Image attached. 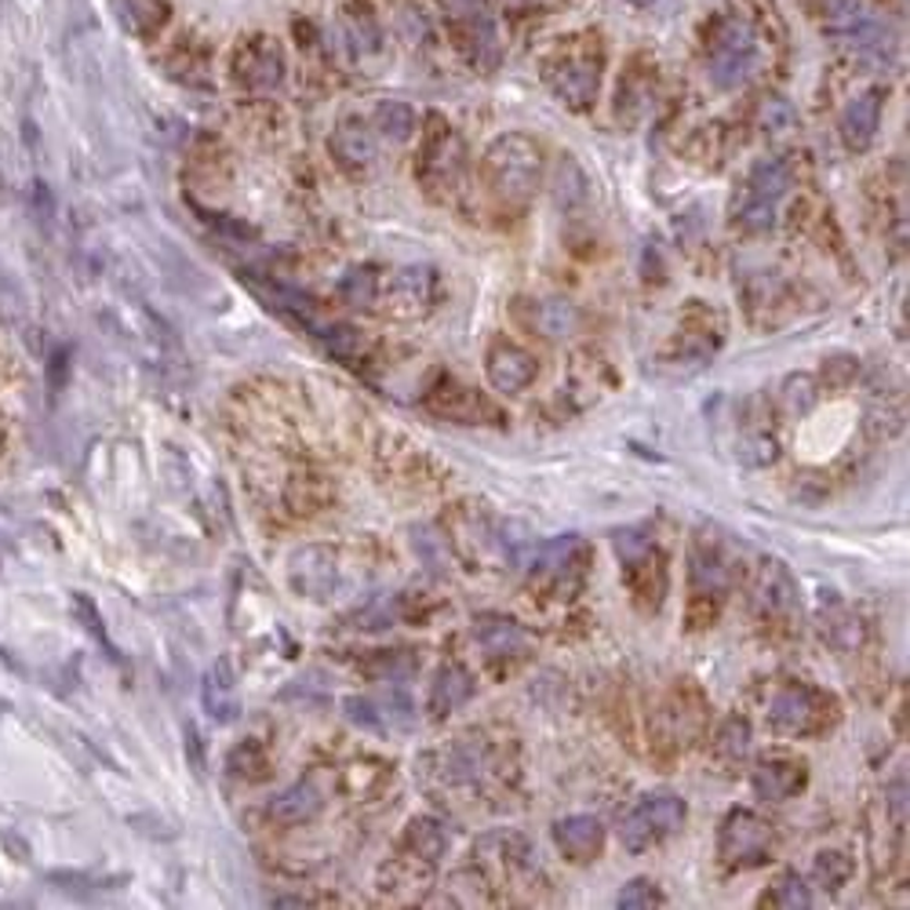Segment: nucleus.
<instances>
[{
  "instance_id": "7",
  "label": "nucleus",
  "mask_w": 910,
  "mask_h": 910,
  "mask_svg": "<svg viewBox=\"0 0 910 910\" xmlns=\"http://www.w3.org/2000/svg\"><path fill=\"white\" fill-rule=\"evenodd\" d=\"M758 66V40L750 34V26L743 23H728L725 29H717L711 59H706V77L717 88H739Z\"/></svg>"
},
{
  "instance_id": "24",
  "label": "nucleus",
  "mask_w": 910,
  "mask_h": 910,
  "mask_svg": "<svg viewBox=\"0 0 910 910\" xmlns=\"http://www.w3.org/2000/svg\"><path fill=\"white\" fill-rule=\"evenodd\" d=\"M790 189V168L779 161V157H761V161L750 168V197L758 200H776Z\"/></svg>"
},
{
  "instance_id": "6",
  "label": "nucleus",
  "mask_w": 910,
  "mask_h": 910,
  "mask_svg": "<svg viewBox=\"0 0 910 910\" xmlns=\"http://www.w3.org/2000/svg\"><path fill=\"white\" fill-rule=\"evenodd\" d=\"M19 365L12 339L0 324V478L12 470L19 441H23V390H19Z\"/></svg>"
},
{
  "instance_id": "19",
  "label": "nucleus",
  "mask_w": 910,
  "mask_h": 910,
  "mask_svg": "<svg viewBox=\"0 0 910 910\" xmlns=\"http://www.w3.org/2000/svg\"><path fill=\"white\" fill-rule=\"evenodd\" d=\"M321 806H324V798H321V790H317V783L299 779L267 801V820L284 823V827H299V823H310L317 812H321Z\"/></svg>"
},
{
  "instance_id": "37",
  "label": "nucleus",
  "mask_w": 910,
  "mask_h": 910,
  "mask_svg": "<svg viewBox=\"0 0 910 910\" xmlns=\"http://www.w3.org/2000/svg\"><path fill=\"white\" fill-rule=\"evenodd\" d=\"M554 197H557L561 208H576L579 200L587 197V175L579 172L576 161H561L557 183H554Z\"/></svg>"
},
{
  "instance_id": "31",
  "label": "nucleus",
  "mask_w": 910,
  "mask_h": 910,
  "mask_svg": "<svg viewBox=\"0 0 910 910\" xmlns=\"http://www.w3.org/2000/svg\"><path fill=\"white\" fill-rule=\"evenodd\" d=\"M313 335L321 339V343L339 357V361H357V357L365 354V339L351 324H321V321H317L313 324Z\"/></svg>"
},
{
  "instance_id": "4",
  "label": "nucleus",
  "mask_w": 910,
  "mask_h": 910,
  "mask_svg": "<svg viewBox=\"0 0 910 910\" xmlns=\"http://www.w3.org/2000/svg\"><path fill=\"white\" fill-rule=\"evenodd\" d=\"M776 845V834L758 812L750 809H733L722 823V834H717V856H722L725 866L733 871H750V866L768 863V852Z\"/></svg>"
},
{
  "instance_id": "8",
  "label": "nucleus",
  "mask_w": 910,
  "mask_h": 910,
  "mask_svg": "<svg viewBox=\"0 0 910 910\" xmlns=\"http://www.w3.org/2000/svg\"><path fill=\"white\" fill-rule=\"evenodd\" d=\"M463 139L455 135L444 121H433V128L427 135V146H422L419 157V179L430 194H444L459 183L463 172Z\"/></svg>"
},
{
  "instance_id": "12",
  "label": "nucleus",
  "mask_w": 910,
  "mask_h": 910,
  "mask_svg": "<svg viewBox=\"0 0 910 910\" xmlns=\"http://www.w3.org/2000/svg\"><path fill=\"white\" fill-rule=\"evenodd\" d=\"M292 583L299 594L313 598V601H328L335 598L339 587V565L335 554L328 546H303L292 554Z\"/></svg>"
},
{
  "instance_id": "26",
  "label": "nucleus",
  "mask_w": 910,
  "mask_h": 910,
  "mask_svg": "<svg viewBox=\"0 0 910 910\" xmlns=\"http://www.w3.org/2000/svg\"><path fill=\"white\" fill-rule=\"evenodd\" d=\"M376 132L390 143H408L416 132V110L408 102L386 99L376 106Z\"/></svg>"
},
{
  "instance_id": "9",
  "label": "nucleus",
  "mask_w": 910,
  "mask_h": 910,
  "mask_svg": "<svg viewBox=\"0 0 910 910\" xmlns=\"http://www.w3.org/2000/svg\"><path fill=\"white\" fill-rule=\"evenodd\" d=\"M237 88L245 91H273L284 81V51L278 40L256 37L234 51V66H230Z\"/></svg>"
},
{
  "instance_id": "20",
  "label": "nucleus",
  "mask_w": 910,
  "mask_h": 910,
  "mask_svg": "<svg viewBox=\"0 0 910 910\" xmlns=\"http://www.w3.org/2000/svg\"><path fill=\"white\" fill-rule=\"evenodd\" d=\"M332 153L339 157V164L351 168V172H365L376 161V139L357 118H343L339 128L332 132Z\"/></svg>"
},
{
  "instance_id": "17",
  "label": "nucleus",
  "mask_w": 910,
  "mask_h": 910,
  "mask_svg": "<svg viewBox=\"0 0 910 910\" xmlns=\"http://www.w3.org/2000/svg\"><path fill=\"white\" fill-rule=\"evenodd\" d=\"M484 372H489V383L495 390H503V394H517V390L536 383L532 354L521 351V346H514V343H495L489 351V365H484Z\"/></svg>"
},
{
  "instance_id": "21",
  "label": "nucleus",
  "mask_w": 910,
  "mask_h": 910,
  "mask_svg": "<svg viewBox=\"0 0 910 910\" xmlns=\"http://www.w3.org/2000/svg\"><path fill=\"white\" fill-rule=\"evenodd\" d=\"M470 696H474L470 671H463L459 663H444L430 685V711H433V717H444V714L459 711Z\"/></svg>"
},
{
  "instance_id": "2",
  "label": "nucleus",
  "mask_w": 910,
  "mask_h": 910,
  "mask_svg": "<svg viewBox=\"0 0 910 910\" xmlns=\"http://www.w3.org/2000/svg\"><path fill=\"white\" fill-rule=\"evenodd\" d=\"M587 543L579 536H557L536 550V557L528 561V573H532V587L539 583L550 590L554 598H573L583 587L587 576Z\"/></svg>"
},
{
  "instance_id": "22",
  "label": "nucleus",
  "mask_w": 910,
  "mask_h": 910,
  "mask_svg": "<svg viewBox=\"0 0 910 910\" xmlns=\"http://www.w3.org/2000/svg\"><path fill=\"white\" fill-rule=\"evenodd\" d=\"M765 416H754L743 422V430H739L736 438V459L743 463V467H768V463H776V438L768 433V427L761 422Z\"/></svg>"
},
{
  "instance_id": "35",
  "label": "nucleus",
  "mask_w": 910,
  "mask_h": 910,
  "mask_svg": "<svg viewBox=\"0 0 910 910\" xmlns=\"http://www.w3.org/2000/svg\"><path fill=\"white\" fill-rule=\"evenodd\" d=\"M812 874H816V882L827 888V893H838V888L852 877V860L845 852H820L816 863H812Z\"/></svg>"
},
{
  "instance_id": "28",
  "label": "nucleus",
  "mask_w": 910,
  "mask_h": 910,
  "mask_svg": "<svg viewBox=\"0 0 910 910\" xmlns=\"http://www.w3.org/2000/svg\"><path fill=\"white\" fill-rule=\"evenodd\" d=\"M408 849L416 852V860L422 863H438L444 849H448V834L438 820H411L408 823Z\"/></svg>"
},
{
  "instance_id": "11",
  "label": "nucleus",
  "mask_w": 910,
  "mask_h": 910,
  "mask_svg": "<svg viewBox=\"0 0 910 910\" xmlns=\"http://www.w3.org/2000/svg\"><path fill=\"white\" fill-rule=\"evenodd\" d=\"M343 714L351 717L357 728L365 733H379V736H394V733H408L416 725V711L401 692H386V696H351L343 703Z\"/></svg>"
},
{
  "instance_id": "16",
  "label": "nucleus",
  "mask_w": 910,
  "mask_h": 910,
  "mask_svg": "<svg viewBox=\"0 0 910 910\" xmlns=\"http://www.w3.org/2000/svg\"><path fill=\"white\" fill-rule=\"evenodd\" d=\"M882 106H885V91L882 88H871V91L856 95V99L845 106L838 128H841V139H845L849 150L863 153L866 146L874 143L877 124H882Z\"/></svg>"
},
{
  "instance_id": "33",
  "label": "nucleus",
  "mask_w": 910,
  "mask_h": 910,
  "mask_svg": "<svg viewBox=\"0 0 910 910\" xmlns=\"http://www.w3.org/2000/svg\"><path fill=\"white\" fill-rule=\"evenodd\" d=\"M761 907H779V910H798L801 907L806 910V907H812V893H809V885L790 871V874H783L765 896H761Z\"/></svg>"
},
{
  "instance_id": "38",
  "label": "nucleus",
  "mask_w": 910,
  "mask_h": 910,
  "mask_svg": "<svg viewBox=\"0 0 910 910\" xmlns=\"http://www.w3.org/2000/svg\"><path fill=\"white\" fill-rule=\"evenodd\" d=\"M666 896L655 888V882L649 877H638V882L623 885V893L616 896V907L619 910H652V907H663Z\"/></svg>"
},
{
  "instance_id": "32",
  "label": "nucleus",
  "mask_w": 910,
  "mask_h": 910,
  "mask_svg": "<svg viewBox=\"0 0 910 910\" xmlns=\"http://www.w3.org/2000/svg\"><path fill=\"white\" fill-rule=\"evenodd\" d=\"M124 15H128V23L135 26V34L153 37L157 29L168 26L172 8H168V0H124Z\"/></svg>"
},
{
  "instance_id": "27",
  "label": "nucleus",
  "mask_w": 910,
  "mask_h": 910,
  "mask_svg": "<svg viewBox=\"0 0 910 910\" xmlns=\"http://www.w3.org/2000/svg\"><path fill=\"white\" fill-rule=\"evenodd\" d=\"M758 594H761V605H765V612H772V616H783V612H790L798 605V587H794V579L783 565L768 568Z\"/></svg>"
},
{
  "instance_id": "13",
  "label": "nucleus",
  "mask_w": 910,
  "mask_h": 910,
  "mask_svg": "<svg viewBox=\"0 0 910 910\" xmlns=\"http://www.w3.org/2000/svg\"><path fill=\"white\" fill-rule=\"evenodd\" d=\"M806 779H809L806 761L790 758V754H768V758H761L754 768V790H758V798H765V801L794 798V794L806 787Z\"/></svg>"
},
{
  "instance_id": "34",
  "label": "nucleus",
  "mask_w": 910,
  "mask_h": 910,
  "mask_svg": "<svg viewBox=\"0 0 910 910\" xmlns=\"http://www.w3.org/2000/svg\"><path fill=\"white\" fill-rule=\"evenodd\" d=\"M339 295H343V303H351V306H368V303H376V295H379V278H376V270L354 267L351 273H343V281H339Z\"/></svg>"
},
{
  "instance_id": "18",
  "label": "nucleus",
  "mask_w": 910,
  "mask_h": 910,
  "mask_svg": "<svg viewBox=\"0 0 910 910\" xmlns=\"http://www.w3.org/2000/svg\"><path fill=\"white\" fill-rule=\"evenodd\" d=\"M554 845L573 863H587L605 849V827L594 816H565L554 823Z\"/></svg>"
},
{
  "instance_id": "10",
  "label": "nucleus",
  "mask_w": 910,
  "mask_h": 910,
  "mask_svg": "<svg viewBox=\"0 0 910 910\" xmlns=\"http://www.w3.org/2000/svg\"><path fill=\"white\" fill-rule=\"evenodd\" d=\"M546 84L565 106L587 110L598 99L601 84V56H561L546 66Z\"/></svg>"
},
{
  "instance_id": "36",
  "label": "nucleus",
  "mask_w": 910,
  "mask_h": 910,
  "mask_svg": "<svg viewBox=\"0 0 910 910\" xmlns=\"http://www.w3.org/2000/svg\"><path fill=\"white\" fill-rule=\"evenodd\" d=\"M714 750L722 758H728V761L747 758V750H750V725L743 722V717H728V722L722 725V733H717V739H714Z\"/></svg>"
},
{
  "instance_id": "23",
  "label": "nucleus",
  "mask_w": 910,
  "mask_h": 910,
  "mask_svg": "<svg viewBox=\"0 0 910 910\" xmlns=\"http://www.w3.org/2000/svg\"><path fill=\"white\" fill-rule=\"evenodd\" d=\"M536 328L539 335H546V339H561V335H573L576 328H579V310L568 299H546V303H539L536 310H532V321H528Z\"/></svg>"
},
{
  "instance_id": "30",
  "label": "nucleus",
  "mask_w": 910,
  "mask_h": 910,
  "mask_svg": "<svg viewBox=\"0 0 910 910\" xmlns=\"http://www.w3.org/2000/svg\"><path fill=\"white\" fill-rule=\"evenodd\" d=\"M820 401V386L812 376H787L783 379V390H779V405L787 411L790 419H801L809 416L812 408H816Z\"/></svg>"
},
{
  "instance_id": "14",
  "label": "nucleus",
  "mask_w": 910,
  "mask_h": 910,
  "mask_svg": "<svg viewBox=\"0 0 910 910\" xmlns=\"http://www.w3.org/2000/svg\"><path fill=\"white\" fill-rule=\"evenodd\" d=\"M689 579H692V594L696 598H722L728 583H733V568H728V561L722 554V546L714 543L711 536H700L692 543V554H689Z\"/></svg>"
},
{
  "instance_id": "5",
  "label": "nucleus",
  "mask_w": 910,
  "mask_h": 910,
  "mask_svg": "<svg viewBox=\"0 0 910 910\" xmlns=\"http://www.w3.org/2000/svg\"><path fill=\"white\" fill-rule=\"evenodd\" d=\"M685 816H689V809H685L681 798H674V794H652V798H644L641 806L623 820V827H619L623 849L627 852L652 849V845H660L663 838H671V834L681 831Z\"/></svg>"
},
{
  "instance_id": "25",
  "label": "nucleus",
  "mask_w": 910,
  "mask_h": 910,
  "mask_svg": "<svg viewBox=\"0 0 910 910\" xmlns=\"http://www.w3.org/2000/svg\"><path fill=\"white\" fill-rule=\"evenodd\" d=\"M484 772V747L474 736L459 739L444 758V776L452 783H474Z\"/></svg>"
},
{
  "instance_id": "39",
  "label": "nucleus",
  "mask_w": 910,
  "mask_h": 910,
  "mask_svg": "<svg viewBox=\"0 0 910 910\" xmlns=\"http://www.w3.org/2000/svg\"><path fill=\"white\" fill-rule=\"evenodd\" d=\"M736 222L743 230H750V234H765V230H772V222H776V205H772V200H758V197L747 194V200L736 211Z\"/></svg>"
},
{
  "instance_id": "3",
  "label": "nucleus",
  "mask_w": 910,
  "mask_h": 910,
  "mask_svg": "<svg viewBox=\"0 0 910 910\" xmlns=\"http://www.w3.org/2000/svg\"><path fill=\"white\" fill-rule=\"evenodd\" d=\"M834 717V700L812 685H787L768 700V725L783 736L823 733Z\"/></svg>"
},
{
  "instance_id": "1",
  "label": "nucleus",
  "mask_w": 910,
  "mask_h": 910,
  "mask_svg": "<svg viewBox=\"0 0 910 910\" xmlns=\"http://www.w3.org/2000/svg\"><path fill=\"white\" fill-rule=\"evenodd\" d=\"M539 175H543V153H539V143L521 132L500 135L484 153V186L495 205L506 211L528 208V200L536 197Z\"/></svg>"
},
{
  "instance_id": "29",
  "label": "nucleus",
  "mask_w": 910,
  "mask_h": 910,
  "mask_svg": "<svg viewBox=\"0 0 910 910\" xmlns=\"http://www.w3.org/2000/svg\"><path fill=\"white\" fill-rule=\"evenodd\" d=\"M433 408H438L441 416H452V419H463V422H478V411H492L478 394H474V390L452 383V379L441 386V401H433Z\"/></svg>"
},
{
  "instance_id": "40",
  "label": "nucleus",
  "mask_w": 910,
  "mask_h": 910,
  "mask_svg": "<svg viewBox=\"0 0 910 910\" xmlns=\"http://www.w3.org/2000/svg\"><path fill=\"white\" fill-rule=\"evenodd\" d=\"M790 121H794V110L783 99H768L765 106H761V124H765V132L790 128Z\"/></svg>"
},
{
  "instance_id": "15",
  "label": "nucleus",
  "mask_w": 910,
  "mask_h": 910,
  "mask_svg": "<svg viewBox=\"0 0 910 910\" xmlns=\"http://www.w3.org/2000/svg\"><path fill=\"white\" fill-rule=\"evenodd\" d=\"M474 641L489 660H521L532 649L528 634L521 623L506 619V616H481L474 619Z\"/></svg>"
}]
</instances>
